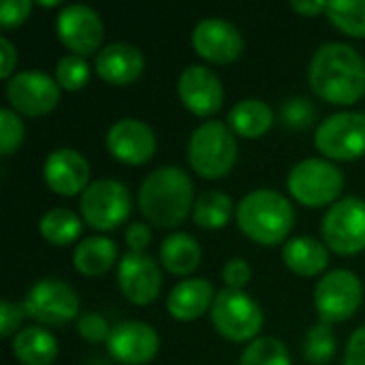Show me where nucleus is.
<instances>
[{"label":"nucleus","instance_id":"f257e3e1","mask_svg":"<svg viewBox=\"0 0 365 365\" xmlns=\"http://www.w3.org/2000/svg\"><path fill=\"white\" fill-rule=\"evenodd\" d=\"M312 92L331 105H355L365 94L364 56L346 43L321 45L310 62Z\"/></svg>","mask_w":365,"mask_h":365},{"label":"nucleus","instance_id":"f03ea898","mask_svg":"<svg viewBox=\"0 0 365 365\" xmlns=\"http://www.w3.org/2000/svg\"><path fill=\"white\" fill-rule=\"evenodd\" d=\"M195 207V186L180 167L152 171L139 188V210L156 229L180 227Z\"/></svg>","mask_w":365,"mask_h":365},{"label":"nucleus","instance_id":"7ed1b4c3","mask_svg":"<svg viewBox=\"0 0 365 365\" xmlns=\"http://www.w3.org/2000/svg\"><path fill=\"white\" fill-rule=\"evenodd\" d=\"M235 218L248 240L261 246H278L289 237L295 222V212L284 195L261 188L240 201Z\"/></svg>","mask_w":365,"mask_h":365},{"label":"nucleus","instance_id":"20e7f679","mask_svg":"<svg viewBox=\"0 0 365 365\" xmlns=\"http://www.w3.org/2000/svg\"><path fill=\"white\" fill-rule=\"evenodd\" d=\"M188 163L205 180L225 178L237 163V141L229 124L218 120L203 122L188 141Z\"/></svg>","mask_w":365,"mask_h":365},{"label":"nucleus","instance_id":"39448f33","mask_svg":"<svg viewBox=\"0 0 365 365\" xmlns=\"http://www.w3.org/2000/svg\"><path fill=\"white\" fill-rule=\"evenodd\" d=\"M287 188L297 203L306 207H325L338 203L344 188V175L325 158H306L291 169Z\"/></svg>","mask_w":365,"mask_h":365},{"label":"nucleus","instance_id":"423d86ee","mask_svg":"<svg viewBox=\"0 0 365 365\" xmlns=\"http://www.w3.org/2000/svg\"><path fill=\"white\" fill-rule=\"evenodd\" d=\"M210 312L216 331L229 342H255L263 329L261 306L244 291H218Z\"/></svg>","mask_w":365,"mask_h":365},{"label":"nucleus","instance_id":"0eeeda50","mask_svg":"<svg viewBox=\"0 0 365 365\" xmlns=\"http://www.w3.org/2000/svg\"><path fill=\"white\" fill-rule=\"evenodd\" d=\"M130 192L118 180L92 182L79 199L81 220L96 231H113L130 216Z\"/></svg>","mask_w":365,"mask_h":365},{"label":"nucleus","instance_id":"6e6552de","mask_svg":"<svg viewBox=\"0 0 365 365\" xmlns=\"http://www.w3.org/2000/svg\"><path fill=\"white\" fill-rule=\"evenodd\" d=\"M325 246L336 255L351 257L365 250V201L344 197L334 203L321 225Z\"/></svg>","mask_w":365,"mask_h":365},{"label":"nucleus","instance_id":"1a4fd4ad","mask_svg":"<svg viewBox=\"0 0 365 365\" xmlns=\"http://www.w3.org/2000/svg\"><path fill=\"white\" fill-rule=\"evenodd\" d=\"M317 150L331 160H357L365 154V113L342 111L329 115L314 135Z\"/></svg>","mask_w":365,"mask_h":365},{"label":"nucleus","instance_id":"9d476101","mask_svg":"<svg viewBox=\"0 0 365 365\" xmlns=\"http://www.w3.org/2000/svg\"><path fill=\"white\" fill-rule=\"evenodd\" d=\"M364 299V284L351 269L325 274L314 291V306L323 323H342L351 319Z\"/></svg>","mask_w":365,"mask_h":365},{"label":"nucleus","instance_id":"9b49d317","mask_svg":"<svg viewBox=\"0 0 365 365\" xmlns=\"http://www.w3.org/2000/svg\"><path fill=\"white\" fill-rule=\"evenodd\" d=\"M24 310L41 325L64 327L79 314V297L71 284L45 278L32 284L24 299Z\"/></svg>","mask_w":365,"mask_h":365},{"label":"nucleus","instance_id":"f8f14e48","mask_svg":"<svg viewBox=\"0 0 365 365\" xmlns=\"http://www.w3.org/2000/svg\"><path fill=\"white\" fill-rule=\"evenodd\" d=\"M6 98L15 113L38 118L56 109L60 103V86L47 73L21 71L9 79Z\"/></svg>","mask_w":365,"mask_h":365},{"label":"nucleus","instance_id":"ddd939ff","mask_svg":"<svg viewBox=\"0 0 365 365\" xmlns=\"http://www.w3.org/2000/svg\"><path fill=\"white\" fill-rule=\"evenodd\" d=\"M56 32L66 49L77 56L101 51L105 26L98 13L86 4H68L56 19Z\"/></svg>","mask_w":365,"mask_h":365},{"label":"nucleus","instance_id":"4468645a","mask_svg":"<svg viewBox=\"0 0 365 365\" xmlns=\"http://www.w3.org/2000/svg\"><path fill=\"white\" fill-rule=\"evenodd\" d=\"M118 287L130 304H152L163 287V274L154 257L145 252H126L118 265Z\"/></svg>","mask_w":365,"mask_h":365},{"label":"nucleus","instance_id":"2eb2a0df","mask_svg":"<svg viewBox=\"0 0 365 365\" xmlns=\"http://www.w3.org/2000/svg\"><path fill=\"white\" fill-rule=\"evenodd\" d=\"M192 45L203 60L214 64H229L242 56L244 36L233 24L220 17H207L195 26Z\"/></svg>","mask_w":365,"mask_h":365},{"label":"nucleus","instance_id":"dca6fc26","mask_svg":"<svg viewBox=\"0 0 365 365\" xmlns=\"http://www.w3.org/2000/svg\"><path fill=\"white\" fill-rule=\"evenodd\" d=\"M178 92L182 105L199 118L214 115L225 101L222 81L214 71L201 64H190L188 68L182 71L178 81Z\"/></svg>","mask_w":365,"mask_h":365},{"label":"nucleus","instance_id":"f3484780","mask_svg":"<svg viewBox=\"0 0 365 365\" xmlns=\"http://www.w3.org/2000/svg\"><path fill=\"white\" fill-rule=\"evenodd\" d=\"M160 340L152 325L143 321H126L111 329L107 340L109 355L124 365L150 364L158 353Z\"/></svg>","mask_w":365,"mask_h":365},{"label":"nucleus","instance_id":"a211bd4d","mask_svg":"<svg viewBox=\"0 0 365 365\" xmlns=\"http://www.w3.org/2000/svg\"><path fill=\"white\" fill-rule=\"evenodd\" d=\"M107 150L124 165H145L156 154V135L145 122L124 118L109 128Z\"/></svg>","mask_w":365,"mask_h":365},{"label":"nucleus","instance_id":"6ab92c4d","mask_svg":"<svg viewBox=\"0 0 365 365\" xmlns=\"http://www.w3.org/2000/svg\"><path fill=\"white\" fill-rule=\"evenodd\" d=\"M43 178L56 195L73 197L90 186V165L77 150L60 148L45 158Z\"/></svg>","mask_w":365,"mask_h":365},{"label":"nucleus","instance_id":"aec40b11","mask_svg":"<svg viewBox=\"0 0 365 365\" xmlns=\"http://www.w3.org/2000/svg\"><path fill=\"white\" fill-rule=\"evenodd\" d=\"M96 75L111 86H128L137 81L145 68V60L135 45L111 43L96 53Z\"/></svg>","mask_w":365,"mask_h":365},{"label":"nucleus","instance_id":"412c9836","mask_svg":"<svg viewBox=\"0 0 365 365\" xmlns=\"http://www.w3.org/2000/svg\"><path fill=\"white\" fill-rule=\"evenodd\" d=\"M216 299L212 282L205 278H188L173 287L167 299V310L178 321H197L212 310Z\"/></svg>","mask_w":365,"mask_h":365},{"label":"nucleus","instance_id":"4be33fe9","mask_svg":"<svg viewBox=\"0 0 365 365\" xmlns=\"http://www.w3.org/2000/svg\"><path fill=\"white\" fill-rule=\"evenodd\" d=\"M282 259H284V265L302 278H314L323 274L325 267L329 265L327 246L314 237L289 240L282 248Z\"/></svg>","mask_w":365,"mask_h":365},{"label":"nucleus","instance_id":"5701e85b","mask_svg":"<svg viewBox=\"0 0 365 365\" xmlns=\"http://www.w3.org/2000/svg\"><path fill=\"white\" fill-rule=\"evenodd\" d=\"M11 346L17 361L24 365H51L58 357V340L38 325L19 329Z\"/></svg>","mask_w":365,"mask_h":365},{"label":"nucleus","instance_id":"b1692460","mask_svg":"<svg viewBox=\"0 0 365 365\" xmlns=\"http://www.w3.org/2000/svg\"><path fill=\"white\" fill-rule=\"evenodd\" d=\"M118 259V246L109 237L92 235L77 244L73 252V265L81 276L98 278L105 276Z\"/></svg>","mask_w":365,"mask_h":365},{"label":"nucleus","instance_id":"393cba45","mask_svg":"<svg viewBox=\"0 0 365 365\" xmlns=\"http://www.w3.org/2000/svg\"><path fill=\"white\" fill-rule=\"evenodd\" d=\"M229 128L244 137V139H259L263 137L274 124V111L267 103L259 98L240 101L227 115Z\"/></svg>","mask_w":365,"mask_h":365},{"label":"nucleus","instance_id":"a878e982","mask_svg":"<svg viewBox=\"0 0 365 365\" xmlns=\"http://www.w3.org/2000/svg\"><path fill=\"white\" fill-rule=\"evenodd\" d=\"M163 267L173 276H190L201 265V246L188 233H171L160 246Z\"/></svg>","mask_w":365,"mask_h":365},{"label":"nucleus","instance_id":"bb28decb","mask_svg":"<svg viewBox=\"0 0 365 365\" xmlns=\"http://www.w3.org/2000/svg\"><path fill=\"white\" fill-rule=\"evenodd\" d=\"M233 218V201L229 195L220 190H207L203 192L192 207V220L201 229H222Z\"/></svg>","mask_w":365,"mask_h":365},{"label":"nucleus","instance_id":"cd10ccee","mask_svg":"<svg viewBox=\"0 0 365 365\" xmlns=\"http://www.w3.org/2000/svg\"><path fill=\"white\" fill-rule=\"evenodd\" d=\"M38 229L43 240L49 242L51 246H68L75 240H79L83 220L66 207H56L41 218Z\"/></svg>","mask_w":365,"mask_h":365},{"label":"nucleus","instance_id":"c85d7f7f","mask_svg":"<svg viewBox=\"0 0 365 365\" xmlns=\"http://www.w3.org/2000/svg\"><path fill=\"white\" fill-rule=\"evenodd\" d=\"M327 17L331 24L353 38H365V0L327 2Z\"/></svg>","mask_w":365,"mask_h":365},{"label":"nucleus","instance_id":"c756f323","mask_svg":"<svg viewBox=\"0 0 365 365\" xmlns=\"http://www.w3.org/2000/svg\"><path fill=\"white\" fill-rule=\"evenodd\" d=\"M336 336L334 327L329 323L319 321L308 329L306 342H304V357L312 365H327L336 357Z\"/></svg>","mask_w":365,"mask_h":365},{"label":"nucleus","instance_id":"7c9ffc66","mask_svg":"<svg viewBox=\"0 0 365 365\" xmlns=\"http://www.w3.org/2000/svg\"><path fill=\"white\" fill-rule=\"evenodd\" d=\"M240 365H293L291 364V355L284 346L282 340L265 336V338H257L255 342H250L246 346V351L242 353Z\"/></svg>","mask_w":365,"mask_h":365},{"label":"nucleus","instance_id":"2f4dec72","mask_svg":"<svg viewBox=\"0 0 365 365\" xmlns=\"http://www.w3.org/2000/svg\"><path fill=\"white\" fill-rule=\"evenodd\" d=\"M56 81L60 88L68 92H77L86 88V83L90 81V64L86 62L83 56L77 53L62 56L56 64Z\"/></svg>","mask_w":365,"mask_h":365},{"label":"nucleus","instance_id":"473e14b6","mask_svg":"<svg viewBox=\"0 0 365 365\" xmlns=\"http://www.w3.org/2000/svg\"><path fill=\"white\" fill-rule=\"evenodd\" d=\"M280 120L284 126L295 128V130H304L310 128L317 120V109L310 101L302 98V96H293L287 98L280 107Z\"/></svg>","mask_w":365,"mask_h":365},{"label":"nucleus","instance_id":"72a5a7b5","mask_svg":"<svg viewBox=\"0 0 365 365\" xmlns=\"http://www.w3.org/2000/svg\"><path fill=\"white\" fill-rule=\"evenodd\" d=\"M24 137L26 128L19 115L9 107L0 109V154L11 156L13 152H17L24 143Z\"/></svg>","mask_w":365,"mask_h":365},{"label":"nucleus","instance_id":"f704fd0d","mask_svg":"<svg viewBox=\"0 0 365 365\" xmlns=\"http://www.w3.org/2000/svg\"><path fill=\"white\" fill-rule=\"evenodd\" d=\"M77 331L79 336L88 342V344H107L109 336H111V329L107 325V321L96 314V312H88L83 314L79 321H77Z\"/></svg>","mask_w":365,"mask_h":365},{"label":"nucleus","instance_id":"c9c22d12","mask_svg":"<svg viewBox=\"0 0 365 365\" xmlns=\"http://www.w3.org/2000/svg\"><path fill=\"white\" fill-rule=\"evenodd\" d=\"M250 278H252V269H250V265H248L244 259H240V257L229 259V261L225 263V267H222V280H225L227 289L242 291V289L250 282Z\"/></svg>","mask_w":365,"mask_h":365},{"label":"nucleus","instance_id":"e433bc0d","mask_svg":"<svg viewBox=\"0 0 365 365\" xmlns=\"http://www.w3.org/2000/svg\"><path fill=\"white\" fill-rule=\"evenodd\" d=\"M32 2L30 0H4L0 4V26L2 28H17L30 15Z\"/></svg>","mask_w":365,"mask_h":365},{"label":"nucleus","instance_id":"4c0bfd02","mask_svg":"<svg viewBox=\"0 0 365 365\" xmlns=\"http://www.w3.org/2000/svg\"><path fill=\"white\" fill-rule=\"evenodd\" d=\"M26 310L24 304H11V302H2L0 304V336L9 338L11 334L17 331V327L21 325V321L26 319Z\"/></svg>","mask_w":365,"mask_h":365},{"label":"nucleus","instance_id":"58836bf2","mask_svg":"<svg viewBox=\"0 0 365 365\" xmlns=\"http://www.w3.org/2000/svg\"><path fill=\"white\" fill-rule=\"evenodd\" d=\"M124 240H126L130 252H143L152 242V231L143 222H133V225H128V229L124 233Z\"/></svg>","mask_w":365,"mask_h":365},{"label":"nucleus","instance_id":"ea45409f","mask_svg":"<svg viewBox=\"0 0 365 365\" xmlns=\"http://www.w3.org/2000/svg\"><path fill=\"white\" fill-rule=\"evenodd\" d=\"M344 365H365V325L353 331L346 344Z\"/></svg>","mask_w":365,"mask_h":365},{"label":"nucleus","instance_id":"a19ab883","mask_svg":"<svg viewBox=\"0 0 365 365\" xmlns=\"http://www.w3.org/2000/svg\"><path fill=\"white\" fill-rule=\"evenodd\" d=\"M0 77L2 79H11L15 66H17V49L13 47V43L6 36H0Z\"/></svg>","mask_w":365,"mask_h":365},{"label":"nucleus","instance_id":"79ce46f5","mask_svg":"<svg viewBox=\"0 0 365 365\" xmlns=\"http://www.w3.org/2000/svg\"><path fill=\"white\" fill-rule=\"evenodd\" d=\"M291 9L304 17H317L327 11V2H317V0H291Z\"/></svg>","mask_w":365,"mask_h":365},{"label":"nucleus","instance_id":"37998d69","mask_svg":"<svg viewBox=\"0 0 365 365\" xmlns=\"http://www.w3.org/2000/svg\"><path fill=\"white\" fill-rule=\"evenodd\" d=\"M36 4H38V6H58L60 0H38Z\"/></svg>","mask_w":365,"mask_h":365}]
</instances>
